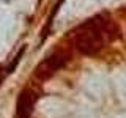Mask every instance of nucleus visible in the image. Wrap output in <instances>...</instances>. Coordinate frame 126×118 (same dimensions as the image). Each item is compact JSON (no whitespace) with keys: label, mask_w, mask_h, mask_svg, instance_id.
Returning a JSON list of instances; mask_svg holds the SVG:
<instances>
[{"label":"nucleus","mask_w":126,"mask_h":118,"mask_svg":"<svg viewBox=\"0 0 126 118\" xmlns=\"http://www.w3.org/2000/svg\"><path fill=\"white\" fill-rule=\"evenodd\" d=\"M35 101H36V96H35V93L30 88L22 90L17 98V102H16V117L14 118H30L32 112H33V107H35Z\"/></svg>","instance_id":"obj_3"},{"label":"nucleus","mask_w":126,"mask_h":118,"mask_svg":"<svg viewBox=\"0 0 126 118\" xmlns=\"http://www.w3.org/2000/svg\"><path fill=\"white\" fill-rule=\"evenodd\" d=\"M63 3V0H58V3L54 6V10H52V14L47 17V22H46V25H44V29H43V35H41V43L44 41V39L47 38V35H49V30H50V27H52V22H54V17H55V14L58 13V8H60V5Z\"/></svg>","instance_id":"obj_4"},{"label":"nucleus","mask_w":126,"mask_h":118,"mask_svg":"<svg viewBox=\"0 0 126 118\" xmlns=\"http://www.w3.org/2000/svg\"><path fill=\"white\" fill-rule=\"evenodd\" d=\"M69 54L68 50L65 49H58V50H54L50 55L43 60L39 65L35 68V73L33 76L38 79V80H47L54 76L57 71H60L63 66H66V63L69 61Z\"/></svg>","instance_id":"obj_2"},{"label":"nucleus","mask_w":126,"mask_h":118,"mask_svg":"<svg viewBox=\"0 0 126 118\" xmlns=\"http://www.w3.org/2000/svg\"><path fill=\"white\" fill-rule=\"evenodd\" d=\"M39 2H41V0H39Z\"/></svg>","instance_id":"obj_6"},{"label":"nucleus","mask_w":126,"mask_h":118,"mask_svg":"<svg viewBox=\"0 0 126 118\" xmlns=\"http://www.w3.org/2000/svg\"><path fill=\"white\" fill-rule=\"evenodd\" d=\"M120 36L117 24L106 14H98L79 24L68 35L71 46L82 55H96L101 52L107 43Z\"/></svg>","instance_id":"obj_1"},{"label":"nucleus","mask_w":126,"mask_h":118,"mask_svg":"<svg viewBox=\"0 0 126 118\" xmlns=\"http://www.w3.org/2000/svg\"><path fill=\"white\" fill-rule=\"evenodd\" d=\"M24 52H25V47H22V49L19 50V52H17V55H16V57H14V61H11L10 65H8V68H5V77L8 76V74L14 73V69H16V66L19 65V61H21V58H22Z\"/></svg>","instance_id":"obj_5"}]
</instances>
